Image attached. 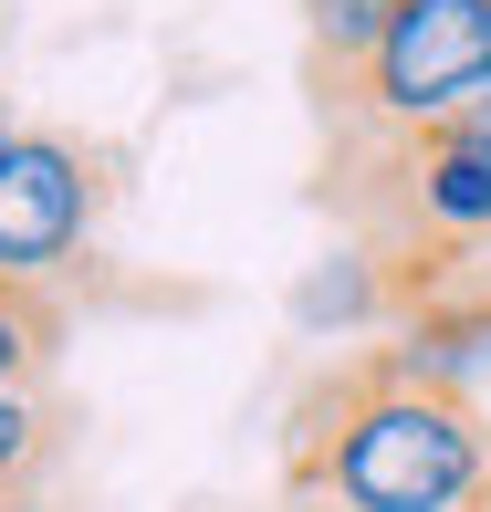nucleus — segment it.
I'll list each match as a JSON object with an SVG mask.
<instances>
[{
    "mask_svg": "<svg viewBox=\"0 0 491 512\" xmlns=\"http://www.w3.org/2000/svg\"><path fill=\"white\" fill-rule=\"evenodd\" d=\"M63 345H74V293L0 283V387H53Z\"/></svg>",
    "mask_w": 491,
    "mask_h": 512,
    "instance_id": "nucleus-6",
    "label": "nucleus"
},
{
    "mask_svg": "<svg viewBox=\"0 0 491 512\" xmlns=\"http://www.w3.org/2000/svg\"><path fill=\"white\" fill-rule=\"evenodd\" d=\"M293 11H303V63H356L408 0H293Z\"/></svg>",
    "mask_w": 491,
    "mask_h": 512,
    "instance_id": "nucleus-7",
    "label": "nucleus"
},
{
    "mask_svg": "<svg viewBox=\"0 0 491 512\" xmlns=\"http://www.w3.org/2000/svg\"><path fill=\"white\" fill-rule=\"evenodd\" d=\"M63 439H74V408L53 387H0V512H42Z\"/></svg>",
    "mask_w": 491,
    "mask_h": 512,
    "instance_id": "nucleus-5",
    "label": "nucleus"
},
{
    "mask_svg": "<svg viewBox=\"0 0 491 512\" xmlns=\"http://www.w3.org/2000/svg\"><path fill=\"white\" fill-rule=\"evenodd\" d=\"M491 84V0H408L356 63H303L314 136L397 126V115H450Z\"/></svg>",
    "mask_w": 491,
    "mask_h": 512,
    "instance_id": "nucleus-2",
    "label": "nucleus"
},
{
    "mask_svg": "<svg viewBox=\"0 0 491 512\" xmlns=\"http://www.w3.org/2000/svg\"><path fill=\"white\" fill-rule=\"evenodd\" d=\"M471 512H491V492H481V502H471Z\"/></svg>",
    "mask_w": 491,
    "mask_h": 512,
    "instance_id": "nucleus-8",
    "label": "nucleus"
},
{
    "mask_svg": "<svg viewBox=\"0 0 491 512\" xmlns=\"http://www.w3.org/2000/svg\"><path fill=\"white\" fill-rule=\"evenodd\" d=\"M283 492L303 512H471L491 492V418L387 345H345L283 408Z\"/></svg>",
    "mask_w": 491,
    "mask_h": 512,
    "instance_id": "nucleus-1",
    "label": "nucleus"
},
{
    "mask_svg": "<svg viewBox=\"0 0 491 512\" xmlns=\"http://www.w3.org/2000/svg\"><path fill=\"white\" fill-rule=\"evenodd\" d=\"M126 157L105 136H63V126H11L0 136V283H74L95 220L126 189Z\"/></svg>",
    "mask_w": 491,
    "mask_h": 512,
    "instance_id": "nucleus-3",
    "label": "nucleus"
},
{
    "mask_svg": "<svg viewBox=\"0 0 491 512\" xmlns=\"http://www.w3.org/2000/svg\"><path fill=\"white\" fill-rule=\"evenodd\" d=\"M0 136H11V115H0Z\"/></svg>",
    "mask_w": 491,
    "mask_h": 512,
    "instance_id": "nucleus-9",
    "label": "nucleus"
},
{
    "mask_svg": "<svg viewBox=\"0 0 491 512\" xmlns=\"http://www.w3.org/2000/svg\"><path fill=\"white\" fill-rule=\"evenodd\" d=\"M377 345L408 366V377L460 387V398H471V387L491 377V272H471V283H450V293H429V304H408Z\"/></svg>",
    "mask_w": 491,
    "mask_h": 512,
    "instance_id": "nucleus-4",
    "label": "nucleus"
}]
</instances>
